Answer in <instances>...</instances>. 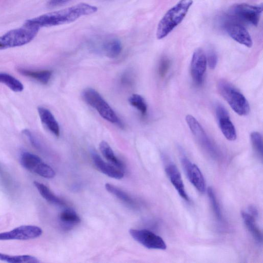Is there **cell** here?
Listing matches in <instances>:
<instances>
[{"label":"cell","mask_w":263,"mask_h":263,"mask_svg":"<svg viewBox=\"0 0 263 263\" xmlns=\"http://www.w3.org/2000/svg\"><path fill=\"white\" fill-rule=\"evenodd\" d=\"M98 10L96 6L87 3H81L54 12L47 13L37 17L27 20L25 24L38 28L51 27L70 23L82 16L95 13Z\"/></svg>","instance_id":"1"},{"label":"cell","mask_w":263,"mask_h":263,"mask_svg":"<svg viewBox=\"0 0 263 263\" xmlns=\"http://www.w3.org/2000/svg\"><path fill=\"white\" fill-rule=\"evenodd\" d=\"M193 3V0H179L165 13L157 26L156 37L158 40L166 37L182 21Z\"/></svg>","instance_id":"2"},{"label":"cell","mask_w":263,"mask_h":263,"mask_svg":"<svg viewBox=\"0 0 263 263\" xmlns=\"http://www.w3.org/2000/svg\"><path fill=\"white\" fill-rule=\"evenodd\" d=\"M39 28L24 24L0 36V50L22 46L30 42L36 35Z\"/></svg>","instance_id":"3"},{"label":"cell","mask_w":263,"mask_h":263,"mask_svg":"<svg viewBox=\"0 0 263 263\" xmlns=\"http://www.w3.org/2000/svg\"><path fill=\"white\" fill-rule=\"evenodd\" d=\"M217 88L220 94L237 114L246 116L249 114L250 106L247 100L233 85L227 81L221 80L217 83Z\"/></svg>","instance_id":"4"},{"label":"cell","mask_w":263,"mask_h":263,"mask_svg":"<svg viewBox=\"0 0 263 263\" xmlns=\"http://www.w3.org/2000/svg\"><path fill=\"white\" fill-rule=\"evenodd\" d=\"M82 96L84 101L95 108L103 118L121 126V122L116 112L97 91L87 88L83 91Z\"/></svg>","instance_id":"5"},{"label":"cell","mask_w":263,"mask_h":263,"mask_svg":"<svg viewBox=\"0 0 263 263\" xmlns=\"http://www.w3.org/2000/svg\"><path fill=\"white\" fill-rule=\"evenodd\" d=\"M21 165L26 170L47 179L55 175L51 167L45 163L38 156L28 152H23L20 155Z\"/></svg>","instance_id":"6"},{"label":"cell","mask_w":263,"mask_h":263,"mask_svg":"<svg viewBox=\"0 0 263 263\" xmlns=\"http://www.w3.org/2000/svg\"><path fill=\"white\" fill-rule=\"evenodd\" d=\"M262 11V5H252L248 4H238L234 5L231 12L235 17L254 26L259 23Z\"/></svg>","instance_id":"7"},{"label":"cell","mask_w":263,"mask_h":263,"mask_svg":"<svg viewBox=\"0 0 263 263\" xmlns=\"http://www.w3.org/2000/svg\"><path fill=\"white\" fill-rule=\"evenodd\" d=\"M42 233V229L36 226L23 225L10 231L0 233V241L35 239L41 236Z\"/></svg>","instance_id":"8"},{"label":"cell","mask_w":263,"mask_h":263,"mask_svg":"<svg viewBox=\"0 0 263 263\" xmlns=\"http://www.w3.org/2000/svg\"><path fill=\"white\" fill-rule=\"evenodd\" d=\"M129 232L135 240L148 249L162 250L166 249L167 246L163 239L149 230L131 229Z\"/></svg>","instance_id":"9"},{"label":"cell","mask_w":263,"mask_h":263,"mask_svg":"<svg viewBox=\"0 0 263 263\" xmlns=\"http://www.w3.org/2000/svg\"><path fill=\"white\" fill-rule=\"evenodd\" d=\"M185 120L191 131L199 144L211 155L216 156L217 152L215 148L198 121L191 115H187Z\"/></svg>","instance_id":"10"},{"label":"cell","mask_w":263,"mask_h":263,"mask_svg":"<svg viewBox=\"0 0 263 263\" xmlns=\"http://www.w3.org/2000/svg\"><path fill=\"white\" fill-rule=\"evenodd\" d=\"M181 161L183 169L190 182L200 193H204L205 191V182L199 167L185 157H182Z\"/></svg>","instance_id":"11"},{"label":"cell","mask_w":263,"mask_h":263,"mask_svg":"<svg viewBox=\"0 0 263 263\" xmlns=\"http://www.w3.org/2000/svg\"><path fill=\"white\" fill-rule=\"evenodd\" d=\"M206 64V57L204 51L200 48L197 49L192 55L191 73L194 82L197 85L202 83Z\"/></svg>","instance_id":"12"},{"label":"cell","mask_w":263,"mask_h":263,"mask_svg":"<svg viewBox=\"0 0 263 263\" xmlns=\"http://www.w3.org/2000/svg\"><path fill=\"white\" fill-rule=\"evenodd\" d=\"M224 29L229 35L238 43L251 48L253 41L245 27L236 21H228L224 24Z\"/></svg>","instance_id":"13"},{"label":"cell","mask_w":263,"mask_h":263,"mask_svg":"<svg viewBox=\"0 0 263 263\" xmlns=\"http://www.w3.org/2000/svg\"><path fill=\"white\" fill-rule=\"evenodd\" d=\"M216 114L219 127L224 136L229 141H234L237 138L236 132L227 110L222 105H217Z\"/></svg>","instance_id":"14"},{"label":"cell","mask_w":263,"mask_h":263,"mask_svg":"<svg viewBox=\"0 0 263 263\" xmlns=\"http://www.w3.org/2000/svg\"><path fill=\"white\" fill-rule=\"evenodd\" d=\"M165 172L178 193L184 200L189 201L190 198L185 191L181 174L177 167L173 163H169L165 167Z\"/></svg>","instance_id":"15"},{"label":"cell","mask_w":263,"mask_h":263,"mask_svg":"<svg viewBox=\"0 0 263 263\" xmlns=\"http://www.w3.org/2000/svg\"><path fill=\"white\" fill-rule=\"evenodd\" d=\"M91 157L96 166L103 174L116 179H121L124 177L123 171L105 162L96 152H91Z\"/></svg>","instance_id":"16"},{"label":"cell","mask_w":263,"mask_h":263,"mask_svg":"<svg viewBox=\"0 0 263 263\" xmlns=\"http://www.w3.org/2000/svg\"><path fill=\"white\" fill-rule=\"evenodd\" d=\"M37 111L42 123L53 135L58 137L60 134L59 125L51 112L42 106L38 107Z\"/></svg>","instance_id":"17"},{"label":"cell","mask_w":263,"mask_h":263,"mask_svg":"<svg viewBox=\"0 0 263 263\" xmlns=\"http://www.w3.org/2000/svg\"><path fill=\"white\" fill-rule=\"evenodd\" d=\"M17 71L21 74L31 78L43 84H47L50 81L52 72L50 70H34L18 67Z\"/></svg>","instance_id":"18"},{"label":"cell","mask_w":263,"mask_h":263,"mask_svg":"<svg viewBox=\"0 0 263 263\" xmlns=\"http://www.w3.org/2000/svg\"><path fill=\"white\" fill-rule=\"evenodd\" d=\"M241 215L245 226L254 239L257 242L261 243L262 241V233L256 224L255 218L245 211H241Z\"/></svg>","instance_id":"19"},{"label":"cell","mask_w":263,"mask_h":263,"mask_svg":"<svg viewBox=\"0 0 263 263\" xmlns=\"http://www.w3.org/2000/svg\"><path fill=\"white\" fill-rule=\"evenodd\" d=\"M33 183L41 195L48 202L59 206L65 205V202L55 196L45 184L37 181Z\"/></svg>","instance_id":"20"},{"label":"cell","mask_w":263,"mask_h":263,"mask_svg":"<svg viewBox=\"0 0 263 263\" xmlns=\"http://www.w3.org/2000/svg\"><path fill=\"white\" fill-rule=\"evenodd\" d=\"M102 49L107 57L115 58L120 54L122 51V44L117 39H110L103 43Z\"/></svg>","instance_id":"21"},{"label":"cell","mask_w":263,"mask_h":263,"mask_svg":"<svg viewBox=\"0 0 263 263\" xmlns=\"http://www.w3.org/2000/svg\"><path fill=\"white\" fill-rule=\"evenodd\" d=\"M99 148L103 156L111 164L123 171L124 165L115 155L109 145L105 141H102L99 144Z\"/></svg>","instance_id":"22"},{"label":"cell","mask_w":263,"mask_h":263,"mask_svg":"<svg viewBox=\"0 0 263 263\" xmlns=\"http://www.w3.org/2000/svg\"><path fill=\"white\" fill-rule=\"evenodd\" d=\"M105 188L108 192L126 204L133 208L136 206V203L134 200L123 190L108 183L105 184Z\"/></svg>","instance_id":"23"},{"label":"cell","mask_w":263,"mask_h":263,"mask_svg":"<svg viewBox=\"0 0 263 263\" xmlns=\"http://www.w3.org/2000/svg\"><path fill=\"white\" fill-rule=\"evenodd\" d=\"M0 260L9 263H37L40 262L37 258L31 255H11L1 252Z\"/></svg>","instance_id":"24"},{"label":"cell","mask_w":263,"mask_h":263,"mask_svg":"<svg viewBox=\"0 0 263 263\" xmlns=\"http://www.w3.org/2000/svg\"><path fill=\"white\" fill-rule=\"evenodd\" d=\"M0 83L6 85L14 92H21L24 89L23 84L13 76L5 72H0Z\"/></svg>","instance_id":"25"},{"label":"cell","mask_w":263,"mask_h":263,"mask_svg":"<svg viewBox=\"0 0 263 263\" xmlns=\"http://www.w3.org/2000/svg\"><path fill=\"white\" fill-rule=\"evenodd\" d=\"M60 221L66 227H71L79 223L81 221L80 217L73 210L67 209L62 211L60 215Z\"/></svg>","instance_id":"26"},{"label":"cell","mask_w":263,"mask_h":263,"mask_svg":"<svg viewBox=\"0 0 263 263\" xmlns=\"http://www.w3.org/2000/svg\"><path fill=\"white\" fill-rule=\"evenodd\" d=\"M128 102L132 106L138 110L142 116L146 114L147 105L142 96L138 94H133L129 98Z\"/></svg>","instance_id":"27"},{"label":"cell","mask_w":263,"mask_h":263,"mask_svg":"<svg viewBox=\"0 0 263 263\" xmlns=\"http://www.w3.org/2000/svg\"><path fill=\"white\" fill-rule=\"evenodd\" d=\"M207 193L215 216L217 220L221 221L222 216L220 208L213 189L211 187H209L207 189Z\"/></svg>","instance_id":"28"},{"label":"cell","mask_w":263,"mask_h":263,"mask_svg":"<svg viewBox=\"0 0 263 263\" xmlns=\"http://www.w3.org/2000/svg\"><path fill=\"white\" fill-rule=\"evenodd\" d=\"M250 138L254 149L262 158V141L261 135L258 132H253L250 134Z\"/></svg>","instance_id":"29"},{"label":"cell","mask_w":263,"mask_h":263,"mask_svg":"<svg viewBox=\"0 0 263 263\" xmlns=\"http://www.w3.org/2000/svg\"><path fill=\"white\" fill-rule=\"evenodd\" d=\"M170 66V61L168 59L164 58L161 60L158 68V72L160 77H163L165 76Z\"/></svg>","instance_id":"30"},{"label":"cell","mask_w":263,"mask_h":263,"mask_svg":"<svg viewBox=\"0 0 263 263\" xmlns=\"http://www.w3.org/2000/svg\"><path fill=\"white\" fill-rule=\"evenodd\" d=\"M22 133L23 135H24L27 138L29 142L34 147L37 149L40 148L41 146L39 142L29 129H24L22 130Z\"/></svg>","instance_id":"31"},{"label":"cell","mask_w":263,"mask_h":263,"mask_svg":"<svg viewBox=\"0 0 263 263\" xmlns=\"http://www.w3.org/2000/svg\"><path fill=\"white\" fill-rule=\"evenodd\" d=\"M206 61L211 69H214L216 67L217 63V57L213 50L209 51Z\"/></svg>","instance_id":"32"},{"label":"cell","mask_w":263,"mask_h":263,"mask_svg":"<svg viewBox=\"0 0 263 263\" xmlns=\"http://www.w3.org/2000/svg\"><path fill=\"white\" fill-rule=\"evenodd\" d=\"M71 0H49L48 6L50 7H58L65 4Z\"/></svg>","instance_id":"33"},{"label":"cell","mask_w":263,"mask_h":263,"mask_svg":"<svg viewBox=\"0 0 263 263\" xmlns=\"http://www.w3.org/2000/svg\"><path fill=\"white\" fill-rule=\"evenodd\" d=\"M249 213L253 217H254L255 219L257 218L258 217V212L254 205H250L248 207Z\"/></svg>","instance_id":"34"},{"label":"cell","mask_w":263,"mask_h":263,"mask_svg":"<svg viewBox=\"0 0 263 263\" xmlns=\"http://www.w3.org/2000/svg\"><path fill=\"white\" fill-rule=\"evenodd\" d=\"M0 177L3 179L4 183H8L9 179H8L7 176H6L5 172H3V170L0 166Z\"/></svg>","instance_id":"35"}]
</instances>
